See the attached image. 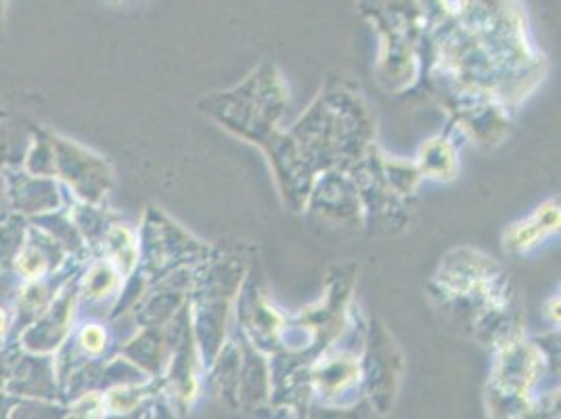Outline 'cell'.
I'll return each instance as SVG.
<instances>
[{
  "label": "cell",
  "mask_w": 561,
  "mask_h": 419,
  "mask_svg": "<svg viewBox=\"0 0 561 419\" xmlns=\"http://www.w3.org/2000/svg\"><path fill=\"white\" fill-rule=\"evenodd\" d=\"M53 149L55 168L66 177V181L87 200H96L107 186L105 166L76 145H70L68 140L53 143Z\"/></svg>",
  "instance_id": "1"
},
{
  "label": "cell",
  "mask_w": 561,
  "mask_h": 419,
  "mask_svg": "<svg viewBox=\"0 0 561 419\" xmlns=\"http://www.w3.org/2000/svg\"><path fill=\"white\" fill-rule=\"evenodd\" d=\"M71 304L68 298L55 304L47 315L36 324L30 327L24 333V344L34 352H45V350L55 349L61 338L66 336L68 326H70Z\"/></svg>",
  "instance_id": "2"
},
{
  "label": "cell",
  "mask_w": 561,
  "mask_h": 419,
  "mask_svg": "<svg viewBox=\"0 0 561 419\" xmlns=\"http://www.w3.org/2000/svg\"><path fill=\"white\" fill-rule=\"evenodd\" d=\"M9 191L13 206L20 212H47L57 206V186L48 181V177L30 179L22 174V179L11 183Z\"/></svg>",
  "instance_id": "3"
},
{
  "label": "cell",
  "mask_w": 561,
  "mask_h": 419,
  "mask_svg": "<svg viewBox=\"0 0 561 419\" xmlns=\"http://www.w3.org/2000/svg\"><path fill=\"white\" fill-rule=\"evenodd\" d=\"M18 269L27 280L43 278L50 267V254L45 244H27L18 252Z\"/></svg>",
  "instance_id": "4"
},
{
  "label": "cell",
  "mask_w": 561,
  "mask_h": 419,
  "mask_svg": "<svg viewBox=\"0 0 561 419\" xmlns=\"http://www.w3.org/2000/svg\"><path fill=\"white\" fill-rule=\"evenodd\" d=\"M48 304V292L45 285H27L20 296V317L24 315V321L36 319L45 313Z\"/></svg>",
  "instance_id": "5"
},
{
  "label": "cell",
  "mask_w": 561,
  "mask_h": 419,
  "mask_svg": "<svg viewBox=\"0 0 561 419\" xmlns=\"http://www.w3.org/2000/svg\"><path fill=\"white\" fill-rule=\"evenodd\" d=\"M24 241V225L20 220H9L0 225V264L11 260L20 250Z\"/></svg>",
  "instance_id": "6"
},
{
  "label": "cell",
  "mask_w": 561,
  "mask_h": 419,
  "mask_svg": "<svg viewBox=\"0 0 561 419\" xmlns=\"http://www.w3.org/2000/svg\"><path fill=\"white\" fill-rule=\"evenodd\" d=\"M27 168L38 177H53L55 174V149L47 140H38L30 156H27Z\"/></svg>",
  "instance_id": "7"
},
{
  "label": "cell",
  "mask_w": 561,
  "mask_h": 419,
  "mask_svg": "<svg viewBox=\"0 0 561 419\" xmlns=\"http://www.w3.org/2000/svg\"><path fill=\"white\" fill-rule=\"evenodd\" d=\"M84 287L91 298L110 296V292L116 287V273L107 264H96L93 267V271L87 275Z\"/></svg>",
  "instance_id": "8"
},
{
  "label": "cell",
  "mask_w": 561,
  "mask_h": 419,
  "mask_svg": "<svg viewBox=\"0 0 561 419\" xmlns=\"http://www.w3.org/2000/svg\"><path fill=\"white\" fill-rule=\"evenodd\" d=\"M80 344L89 352H101L105 349V331L99 326L84 327V331L80 336Z\"/></svg>",
  "instance_id": "9"
},
{
  "label": "cell",
  "mask_w": 561,
  "mask_h": 419,
  "mask_svg": "<svg viewBox=\"0 0 561 419\" xmlns=\"http://www.w3.org/2000/svg\"><path fill=\"white\" fill-rule=\"evenodd\" d=\"M7 326H9V319H7V315H4V310L0 308V336L7 331Z\"/></svg>",
  "instance_id": "10"
},
{
  "label": "cell",
  "mask_w": 561,
  "mask_h": 419,
  "mask_svg": "<svg viewBox=\"0 0 561 419\" xmlns=\"http://www.w3.org/2000/svg\"><path fill=\"white\" fill-rule=\"evenodd\" d=\"M107 2H117V4H122V2H133V0H107Z\"/></svg>",
  "instance_id": "11"
}]
</instances>
